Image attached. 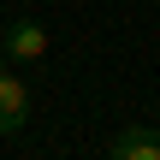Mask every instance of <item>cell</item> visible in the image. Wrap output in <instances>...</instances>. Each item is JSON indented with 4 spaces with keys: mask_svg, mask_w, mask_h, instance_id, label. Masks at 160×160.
Wrapping results in <instances>:
<instances>
[{
    "mask_svg": "<svg viewBox=\"0 0 160 160\" xmlns=\"http://www.w3.org/2000/svg\"><path fill=\"white\" fill-rule=\"evenodd\" d=\"M107 154H113V160H160V131L131 125V131H119V137L107 142Z\"/></svg>",
    "mask_w": 160,
    "mask_h": 160,
    "instance_id": "3957f363",
    "label": "cell"
},
{
    "mask_svg": "<svg viewBox=\"0 0 160 160\" xmlns=\"http://www.w3.org/2000/svg\"><path fill=\"white\" fill-rule=\"evenodd\" d=\"M0 65H6V48H0Z\"/></svg>",
    "mask_w": 160,
    "mask_h": 160,
    "instance_id": "277c9868",
    "label": "cell"
},
{
    "mask_svg": "<svg viewBox=\"0 0 160 160\" xmlns=\"http://www.w3.org/2000/svg\"><path fill=\"white\" fill-rule=\"evenodd\" d=\"M0 48H6V59H24V65H36V59H48V30H42L36 18H12Z\"/></svg>",
    "mask_w": 160,
    "mask_h": 160,
    "instance_id": "7a4b0ae2",
    "label": "cell"
},
{
    "mask_svg": "<svg viewBox=\"0 0 160 160\" xmlns=\"http://www.w3.org/2000/svg\"><path fill=\"white\" fill-rule=\"evenodd\" d=\"M24 125H30V83L0 65V137H18Z\"/></svg>",
    "mask_w": 160,
    "mask_h": 160,
    "instance_id": "6da1fadb",
    "label": "cell"
}]
</instances>
